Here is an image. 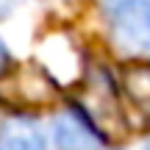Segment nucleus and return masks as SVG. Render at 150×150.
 <instances>
[{"label":"nucleus","instance_id":"f257e3e1","mask_svg":"<svg viewBox=\"0 0 150 150\" xmlns=\"http://www.w3.org/2000/svg\"><path fill=\"white\" fill-rule=\"evenodd\" d=\"M114 36L128 50L150 47V0H111Z\"/></svg>","mask_w":150,"mask_h":150},{"label":"nucleus","instance_id":"f03ea898","mask_svg":"<svg viewBox=\"0 0 150 150\" xmlns=\"http://www.w3.org/2000/svg\"><path fill=\"white\" fill-rule=\"evenodd\" d=\"M53 139L59 150H97L100 136L78 111H61L53 120Z\"/></svg>","mask_w":150,"mask_h":150},{"label":"nucleus","instance_id":"7ed1b4c3","mask_svg":"<svg viewBox=\"0 0 150 150\" xmlns=\"http://www.w3.org/2000/svg\"><path fill=\"white\" fill-rule=\"evenodd\" d=\"M0 150H45V136L33 120L11 117L0 125Z\"/></svg>","mask_w":150,"mask_h":150},{"label":"nucleus","instance_id":"20e7f679","mask_svg":"<svg viewBox=\"0 0 150 150\" xmlns=\"http://www.w3.org/2000/svg\"><path fill=\"white\" fill-rule=\"evenodd\" d=\"M122 92L139 111L150 114V67H128L122 72Z\"/></svg>","mask_w":150,"mask_h":150},{"label":"nucleus","instance_id":"39448f33","mask_svg":"<svg viewBox=\"0 0 150 150\" xmlns=\"http://www.w3.org/2000/svg\"><path fill=\"white\" fill-rule=\"evenodd\" d=\"M6 64H8V53H6V47L0 45V72L6 70Z\"/></svg>","mask_w":150,"mask_h":150},{"label":"nucleus","instance_id":"423d86ee","mask_svg":"<svg viewBox=\"0 0 150 150\" xmlns=\"http://www.w3.org/2000/svg\"><path fill=\"white\" fill-rule=\"evenodd\" d=\"M145 150H150V145H147V147H145Z\"/></svg>","mask_w":150,"mask_h":150}]
</instances>
